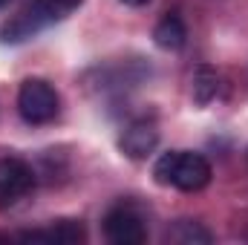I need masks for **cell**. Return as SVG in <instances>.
I'll list each match as a JSON object with an SVG mask.
<instances>
[{"label":"cell","mask_w":248,"mask_h":245,"mask_svg":"<svg viewBox=\"0 0 248 245\" xmlns=\"http://www.w3.org/2000/svg\"><path fill=\"white\" fill-rule=\"evenodd\" d=\"M153 41H156V46L165 49V52H176V49H182L185 41H187L185 20H182L179 15H165V17L156 23V29H153Z\"/></svg>","instance_id":"cell-7"},{"label":"cell","mask_w":248,"mask_h":245,"mask_svg":"<svg viewBox=\"0 0 248 245\" xmlns=\"http://www.w3.org/2000/svg\"><path fill=\"white\" fill-rule=\"evenodd\" d=\"M20 240L26 243H58V245H75L87 240V231L78 219H61L55 222L52 228L46 231H29V234H20Z\"/></svg>","instance_id":"cell-6"},{"label":"cell","mask_w":248,"mask_h":245,"mask_svg":"<svg viewBox=\"0 0 248 245\" xmlns=\"http://www.w3.org/2000/svg\"><path fill=\"white\" fill-rule=\"evenodd\" d=\"M122 3H127V6H144L147 0H122Z\"/></svg>","instance_id":"cell-11"},{"label":"cell","mask_w":248,"mask_h":245,"mask_svg":"<svg viewBox=\"0 0 248 245\" xmlns=\"http://www.w3.org/2000/svg\"><path fill=\"white\" fill-rule=\"evenodd\" d=\"M190 92H193V101H196L199 107L211 104V101L217 98V92H219V78H217V72L208 69V66H199V69L193 72V87H190Z\"/></svg>","instance_id":"cell-9"},{"label":"cell","mask_w":248,"mask_h":245,"mask_svg":"<svg viewBox=\"0 0 248 245\" xmlns=\"http://www.w3.org/2000/svg\"><path fill=\"white\" fill-rule=\"evenodd\" d=\"M58 92L49 81L44 78H29L20 84L17 92V113L26 124H46L58 116Z\"/></svg>","instance_id":"cell-2"},{"label":"cell","mask_w":248,"mask_h":245,"mask_svg":"<svg viewBox=\"0 0 248 245\" xmlns=\"http://www.w3.org/2000/svg\"><path fill=\"white\" fill-rule=\"evenodd\" d=\"M168 243H176V245H208L211 243V231H205L199 222L179 219L173 228H168Z\"/></svg>","instance_id":"cell-8"},{"label":"cell","mask_w":248,"mask_h":245,"mask_svg":"<svg viewBox=\"0 0 248 245\" xmlns=\"http://www.w3.org/2000/svg\"><path fill=\"white\" fill-rule=\"evenodd\" d=\"M156 144H159V130L150 122L130 124V127L124 130L122 141H119V147H122L130 159H147V156L156 150Z\"/></svg>","instance_id":"cell-5"},{"label":"cell","mask_w":248,"mask_h":245,"mask_svg":"<svg viewBox=\"0 0 248 245\" xmlns=\"http://www.w3.org/2000/svg\"><path fill=\"white\" fill-rule=\"evenodd\" d=\"M156 182L165 187H176V190H202L205 184L211 182V165L205 156L199 153H187V150H170L162 153L156 168H153Z\"/></svg>","instance_id":"cell-1"},{"label":"cell","mask_w":248,"mask_h":245,"mask_svg":"<svg viewBox=\"0 0 248 245\" xmlns=\"http://www.w3.org/2000/svg\"><path fill=\"white\" fill-rule=\"evenodd\" d=\"M75 6H81V0H41V9H44L46 15L69 12V9H75Z\"/></svg>","instance_id":"cell-10"},{"label":"cell","mask_w":248,"mask_h":245,"mask_svg":"<svg viewBox=\"0 0 248 245\" xmlns=\"http://www.w3.org/2000/svg\"><path fill=\"white\" fill-rule=\"evenodd\" d=\"M104 234L116 245H141L147 240L141 216L136 211H130V208H113L104 216Z\"/></svg>","instance_id":"cell-4"},{"label":"cell","mask_w":248,"mask_h":245,"mask_svg":"<svg viewBox=\"0 0 248 245\" xmlns=\"http://www.w3.org/2000/svg\"><path fill=\"white\" fill-rule=\"evenodd\" d=\"M3 3H6V0H0V6H3Z\"/></svg>","instance_id":"cell-12"},{"label":"cell","mask_w":248,"mask_h":245,"mask_svg":"<svg viewBox=\"0 0 248 245\" xmlns=\"http://www.w3.org/2000/svg\"><path fill=\"white\" fill-rule=\"evenodd\" d=\"M35 184V173L20 159H0V208L23 199Z\"/></svg>","instance_id":"cell-3"}]
</instances>
